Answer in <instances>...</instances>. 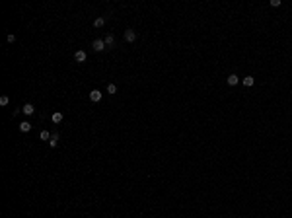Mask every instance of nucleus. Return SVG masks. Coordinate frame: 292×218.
<instances>
[{
  "instance_id": "f03ea898",
  "label": "nucleus",
  "mask_w": 292,
  "mask_h": 218,
  "mask_svg": "<svg viewBox=\"0 0 292 218\" xmlns=\"http://www.w3.org/2000/svg\"><path fill=\"white\" fill-rule=\"evenodd\" d=\"M92 47H94V51H103V49H105V41H103V39H96V41L92 43Z\"/></svg>"
},
{
  "instance_id": "f8f14e48",
  "label": "nucleus",
  "mask_w": 292,
  "mask_h": 218,
  "mask_svg": "<svg viewBox=\"0 0 292 218\" xmlns=\"http://www.w3.org/2000/svg\"><path fill=\"white\" fill-rule=\"evenodd\" d=\"M105 20H107V18L101 16V18H97L96 22H94V25H96V27H101V25H105Z\"/></svg>"
},
{
  "instance_id": "20e7f679",
  "label": "nucleus",
  "mask_w": 292,
  "mask_h": 218,
  "mask_svg": "<svg viewBox=\"0 0 292 218\" xmlns=\"http://www.w3.org/2000/svg\"><path fill=\"white\" fill-rule=\"evenodd\" d=\"M74 60H76V62H84V60H86V53H84V51H76V53H74Z\"/></svg>"
},
{
  "instance_id": "9d476101",
  "label": "nucleus",
  "mask_w": 292,
  "mask_h": 218,
  "mask_svg": "<svg viewBox=\"0 0 292 218\" xmlns=\"http://www.w3.org/2000/svg\"><path fill=\"white\" fill-rule=\"evenodd\" d=\"M51 119H53V123H61V121L65 119V115H63V113H53Z\"/></svg>"
},
{
  "instance_id": "6e6552de",
  "label": "nucleus",
  "mask_w": 292,
  "mask_h": 218,
  "mask_svg": "<svg viewBox=\"0 0 292 218\" xmlns=\"http://www.w3.org/2000/svg\"><path fill=\"white\" fill-rule=\"evenodd\" d=\"M20 131H22V132H29V131H31V125H29L27 121H23V123H20Z\"/></svg>"
},
{
  "instance_id": "1a4fd4ad",
  "label": "nucleus",
  "mask_w": 292,
  "mask_h": 218,
  "mask_svg": "<svg viewBox=\"0 0 292 218\" xmlns=\"http://www.w3.org/2000/svg\"><path fill=\"white\" fill-rule=\"evenodd\" d=\"M51 136H53V134H51L49 131H41V134H39L41 140H51Z\"/></svg>"
},
{
  "instance_id": "2eb2a0df",
  "label": "nucleus",
  "mask_w": 292,
  "mask_h": 218,
  "mask_svg": "<svg viewBox=\"0 0 292 218\" xmlns=\"http://www.w3.org/2000/svg\"><path fill=\"white\" fill-rule=\"evenodd\" d=\"M8 101H10L8 96H2V98H0V105H8Z\"/></svg>"
},
{
  "instance_id": "7ed1b4c3",
  "label": "nucleus",
  "mask_w": 292,
  "mask_h": 218,
  "mask_svg": "<svg viewBox=\"0 0 292 218\" xmlns=\"http://www.w3.org/2000/svg\"><path fill=\"white\" fill-rule=\"evenodd\" d=\"M90 99H92L94 103H97V101L101 99V92H99V90H92V92H90Z\"/></svg>"
},
{
  "instance_id": "39448f33",
  "label": "nucleus",
  "mask_w": 292,
  "mask_h": 218,
  "mask_svg": "<svg viewBox=\"0 0 292 218\" xmlns=\"http://www.w3.org/2000/svg\"><path fill=\"white\" fill-rule=\"evenodd\" d=\"M22 111L25 113V115H33V113H35V107H33L31 103H25V105L22 107Z\"/></svg>"
},
{
  "instance_id": "0eeeda50",
  "label": "nucleus",
  "mask_w": 292,
  "mask_h": 218,
  "mask_svg": "<svg viewBox=\"0 0 292 218\" xmlns=\"http://www.w3.org/2000/svg\"><path fill=\"white\" fill-rule=\"evenodd\" d=\"M57 144H59V134L53 132V136H51V140H49V146H51V148H57Z\"/></svg>"
},
{
  "instance_id": "423d86ee",
  "label": "nucleus",
  "mask_w": 292,
  "mask_h": 218,
  "mask_svg": "<svg viewBox=\"0 0 292 218\" xmlns=\"http://www.w3.org/2000/svg\"><path fill=\"white\" fill-rule=\"evenodd\" d=\"M226 82H228V86H236V84L239 82V78L236 76V74H230V76L226 78Z\"/></svg>"
},
{
  "instance_id": "f257e3e1",
  "label": "nucleus",
  "mask_w": 292,
  "mask_h": 218,
  "mask_svg": "<svg viewBox=\"0 0 292 218\" xmlns=\"http://www.w3.org/2000/svg\"><path fill=\"white\" fill-rule=\"evenodd\" d=\"M125 39H127L129 43L136 41V31H134V29H127V31H125Z\"/></svg>"
},
{
  "instance_id": "4468645a",
  "label": "nucleus",
  "mask_w": 292,
  "mask_h": 218,
  "mask_svg": "<svg viewBox=\"0 0 292 218\" xmlns=\"http://www.w3.org/2000/svg\"><path fill=\"white\" fill-rule=\"evenodd\" d=\"M115 92H117V86H115V84H109V86H107V94H115Z\"/></svg>"
},
{
  "instance_id": "9b49d317",
  "label": "nucleus",
  "mask_w": 292,
  "mask_h": 218,
  "mask_svg": "<svg viewBox=\"0 0 292 218\" xmlns=\"http://www.w3.org/2000/svg\"><path fill=\"white\" fill-rule=\"evenodd\" d=\"M253 84H255V80H253V76H245V78H243V86H253Z\"/></svg>"
},
{
  "instance_id": "ddd939ff",
  "label": "nucleus",
  "mask_w": 292,
  "mask_h": 218,
  "mask_svg": "<svg viewBox=\"0 0 292 218\" xmlns=\"http://www.w3.org/2000/svg\"><path fill=\"white\" fill-rule=\"evenodd\" d=\"M103 41H105V45H107V47H111V45L115 43V37H113V35H107V37H105Z\"/></svg>"
},
{
  "instance_id": "dca6fc26",
  "label": "nucleus",
  "mask_w": 292,
  "mask_h": 218,
  "mask_svg": "<svg viewBox=\"0 0 292 218\" xmlns=\"http://www.w3.org/2000/svg\"><path fill=\"white\" fill-rule=\"evenodd\" d=\"M271 6H273V8H277V6H281V0H271Z\"/></svg>"
}]
</instances>
